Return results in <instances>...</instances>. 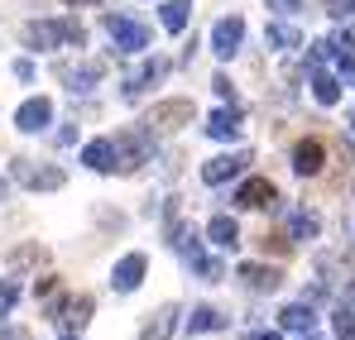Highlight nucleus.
<instances>
[{"instance_id": "obj_1", "label": "nucleus", "mask_w": 355, "mask_h": 340, "mask_svg": "<svg viewBox=\"0 0 355 340\" xmlns=\"http://www.w3.org/2000/svg\"><path fill=\"white\" fill-rule=\"evenodd\" d=\"M168 244H173V254L202 278V283H221L226 278V269H221V259H207V249H202V235L192 226H182V221H173L168 216Z\"/></svg>"}, {"instance_id": "obj_2", "label": "nucleus", "mask_w": 355, "mask_h": 340, "mask_svg": "<svg viewBox=\"0 0 355 340\" xmlns=\"http://www.w3.org/2000/svg\"><path fill=\"white\" fill-rule=\"evenodd\" d=\"M87 48V29L77 24V19H34V24H24V48H34V53H49V48Z\"/></svg>"}, {"instance_id": "obj_3", "label": "nucleus", "mask_w": 355, "mask_h": 340, "mask_svg": "<svg viewBox=\"0 0 355 340\" xmlns=\"http://www.w3.org/2000/svg\"><path fill=\"white\" fill-rule=\"evenodd\" d=\"M111 149H116V172H139L154 159V129L130 125V129H120L116 139H111Z\"/></svg>"}, {"instance_id": "obj_4", "label": "nucleus", "mask_w": 355, "mask_h": 340, "mask_svg": "<svg viewBox=\"0 0 355 340\" xmlns=\"http://www.w3.org/2000/svg\"><path fill=\"white\" fill-rule=\"evenodd\" d=\"M10 177L29 192H58L67 182V172L53 168V163H39V159H10Z\"/></svg>"}, {"instance_id": "obj_5", "label": "nucleus", "mask_w": 355, "mask_h": 340, "mask_svg": "<svg viewBox=\"0 0 355 340\" xmlns=\"http://www.w3.org/2000/svg\"><path fill=\"white\" fill-rule=\"evenodd\" d=\"M106 34H111L116 53H144L149 48V29L135 24V19H125V15H106Z\"/></svg>"}, {"instance_id": "obj_6", "label": "nucleus", "mask_w": 355, "mask_h": 340, "mask_svg": "<svg viewBox=\"0 0 355 340\" xmlns=\"http://www.w3.org/2000/svg\"><path fill=\"white\" fill-rule=\"evenodd\" d=\"M92 297L82 292V297H62V302H53V312H49V321H58L62 326V336H77L87 321H92Z\"/></svg>"}, {"instance_id": "obj_7", "label": "nucleus", "mask_w": 355, "mask_h": 340, "mask_svg": "<svg viewBox=\"0 0 355 340\" xmlns=\"http://www.w3.org/2000/svg\"><path fill=\"white\" fill-rule=\"evenodd\" d=\"M240 44H245V19H240V15H226V19H216V24H211V53L221 57V62H226V57H236Z\"/></svg>"}, {"instance_id": "obj_8", "label": "nucleus", "mask_w": 355, "mask_h": 340, "mask_svg": "<svg viewBox=\"0 0 355 340\" xmlns=\"http://www.w3.org/2000/svg\"><path fill=\"white\" fill-rule=\"evenodd\" d=\"M101 77H106V62H96V57H92V62H77V67H72V62H62V67H58V82L72 91V96H77V91L87 96Z\"/></svg>"}, {"instance_id": "obj_9", "label": "nucleus", "mask_w": 355, "mask_h": 340, "mask_svg": "<svg viewBox=\"0 0 355 340\" xmlns=\"http://www.w3.org/2000/svg\"><path fill=\"white\" fill-rule=\"evenodd\" d=\"M245 168H250V154H245V149H240V154H221V159H207V163H202V182H207V187H221V182L240 177Z\"/></svg>"}, {"instance_id": "obj_10", "label": "nucleus", "mask_w": 355, "mask_h": 340, "mask_svg": "<svg viewBox=\"0 0 355 340\" xmlns=\"http://www.w3.org/2000/svg\"><path fill=\"white\" fill-rule=\"evenodd\" d=\"M53 125V101L49 96H29L19 111H15V129H24V134H39V129H49Z\"/></svg>"}, {"instance_id": "obj_11", "label": "nucleus", "mask_w": 355, "mask_h": 340, "mask_svg": "<svg viewBox=\"0 0 355 340\" xmlns=\"http://www.w3.org/2000/svg\"><path fill=\"white\" fill-rule=\"evenodd\" d=\"M192 101H159L154 111H149V125L144 129H182V125H192Z\"/></svg>"}, {"instance_id": "obj_12", "label": "nucleus", "mask_w": 355, "mask_h": 340, "mask_svg": "<svg viewBox=\"0 0 355 340\" xmlns=\"http://www.w3.org/2000/svg\"><path fill=\"white\" fill-rule=\"evenodd\" d=\"M231 202H236L240 211H259V206H269V202H274V182H269V177H245Z\"/></svg>"}, {"instance_id": "obj_13", "label": "nucleus", "mask_w": 355, "mask_h": 340, "mask_svg": "<svg viewBox=\"0 0 355 340\" xmlns=\"http://www.w3.org/2000/svg\"><path fill=\"white\" fill-rule=\"evenodd\" d=\"M168 77V62L164 57H144L135 72H125V96H139L144 87H154V82H164Z\"/></svg>"}, {"instance_id": "obj_14", "label": "nucleus", "mask_w": 355, "mask_h": 340, "mask_svg": "<svg viewBox=\"0 0 355 340\" xmlns=\"http://www.w3.org/2000/svg\"><path fill=\"white\" fill-rule=\"evenodd\" d=\"M236 278L250 287V292H279V283H284V274L269 269V264H240Z\"/></svg>"}, {"instance_id": "obj_15", "label": "nucleus", "mask_w": 355, "mask_h": 340, "mask_svg": "<svg viewBox=\"0 0 355 340\" xmlns=\"http://www.w3.org/2000/svg\"><path fill=\"white\" fill-rule=\"evenodd\" d=\"M207 134H211V139H240V134H245V115H240L236 106L211 111L207 115Z\"/></svg>"}, {"instance_id": "obj_16", "label": "nucleus", "mask_w": 355, "mask_h": 340, "mask_svg": "<svg viewBox=\"0 0 355 340\" xmlns=\"http://www.w3.org/2000/svg\"><path fill=\"white\" fill-rule=\"evenodd\" d=\"M144 269H149L144 254H125L116 264V274H111V287H116V292H135V287L144 283Z\"/></svg>"}, {"instance_id": "obj_17", "label": "nucleus", "mask_w": 355, "mask_h": 340, "mask_svg": "<svg viewBox=\"0 0 355 340\" xmlns=\"http://www.w3.org/2000/svg\"><path fill=\"white\" fill-rule=\"evenodd\" d=\"M322 159H327L322 139H302V144L293 149V172L297 177H317V172H322Z\"/></svg>"}, {"instance_id": "obj_18", "label": "nucleus", "mask_w": 355, "mask_h": 340, "mask_svg": "<svg viewBox=\"0 0 355 340\" xmlns=\"http://www.w3.org/2000/svg\"><path fill=\"white\" fill-rule=\"evenodd\" d=\"M322 235V221L312 211H288V244H312Z\"/></svg>"}, {"instance_id": "obj_19", "label": "nucleus", "mask_w": 355, "mask_h": 340, "mask_svg": "<svg viewBox=\"0 0 355 340\" xmlns=\"http://www.w3.org/2000/svg\"><path fill=\"white\" fill-rule=\"evenodd\" d=\"M231 326V316L221 312V307H192V316H187V331L192 336H202V331H226Z\"/></svg>"}, {"instance_id": "obj_20", "label": "nucleus", "mask_w": 355, "mask_h": 340, "mask_svg": "<svg viewBox=\"0 0 355 340\" xmlns=\"http://www.w3.org/2000/svg\"><path fill=\"white\" fill-rule=\"evenodd\" d=\"M173 326H178V307L168 302V307H159L149 321H144V331H139V340H168L173 336Z\"/></svg>"}, {"instance_id": "obj_21", "label": "nucleus", "mask_w": 355, "mask_h": 340, "mask_svg": "<svg viewBox=\"0 0 355 340\" xmlns=\"http://www.w3.org/2000/svg\"><path fill=\"white\" fill-rule=\"evenodd\" d=\"M82 163L92 172H116V149H111V139H92V144L82 149Z\"/></svg>"}, {"instance_id": "obj_22", "label": "nucleus", "mask_w": 355, "mask_h": 340, "mask_svg": "<svg viewBox=\"0 0 355 340\" xmlns=\"http://www.w3.org/2000/svg\"><path fill=\"white\" fill-rule=\"evenodd\" d=\"M207 240L216 244V249H240V226L231 216H211V226H207Z\"/></svg>"}, {"instance_id": "obj_23", "label": "nucleus", "mask_w": 355, "mask_h": 340, "mask_svg": "<svg viewBox=\"0 0 355 340\" xmlns=\"http://www.w3.org/2000/svg\"><path fill=\"white\" fill-rule=\"evenodd\" d=\"M279 321H284V331H312L317 326V312H312V302H288L279 312Z\"/></svg>"}, {"instance_id": "obj_24", "label": "nucleus", "mask_w": 355, "mask_h": 340, "mask_svg": "<svg viewBox=\"0 0 355 340\" xmlns=\"http://www.w3.org/2000/svg\"><path fill=\"white\" fill-rule=\"evenodd\" d=\"M312 96H317V106H336V101H341V77L312 67Z\"/></svg>"}, {"instance_id": "obj_25", "label": "nucleus", "mask_w": 355, "mask_h": 340, "mask_svg": "<svg viewBox=\"0 0 355 340\" xmlns=\"http://www.w3.org/2000/svg\"><path fill=\"white\" fill-rule=\"evenodd\" d=\"M159 19H164V29H168V34H182V29H187V19H192V0H164Z\"/></svg>"}, {"instance_id": "obj_26", "label": "nucleus", "mask_w": 355, "mask_h": 340, "mask_svg": "<svg viewBox=\"0 0 355 340\" xmlns=\"http://www.w3.org/2000/svg\"><path fill=\"white\" fill-rule=\"evenodd\" d=\"M264 44H269V48H279V53H288V48L302 44V34H297L293 24H284V19H279V24H269V29H264Z\"/></svg>"}, {"instance_id": "obj_27", "label": "nucleus", "mask_w": 355, "mask_h": 340, "mask_svg": "<svg viewBox=\"0 0 355 340\" xmlns=\"http://www.w3.org/2000/svg\"><path fill=\"white\" fill-rule=\"evenodd\" d=\"M331 331H336V340H355V307H341L331 316Z\"/></svg>"}, {"instance_id": "obj_28", "label": "nucleus", "mask_w": 355, "mask_h": 340, "mask_svg": "<svg viewBox=\"0 0 355 340\" xmlns=\"http://www.w3.org/2000/svg\"><path fill=\"white\" fill-rule=\"evenodd\" d=\"M15 302H19V283L15 278H0V316L15 312Z\"/></svg>"}, {"instance_id": "obj_29", "label": "nucleus", "mask_w": 355, "mask_h": 340, "mask_svg": "<svg viewBox=\"0 0 355 340\" xmlns=\"http://www.w3.org/2000/svg\"><path fill=\"white\" fill-rule=\"evenodd\" d=\"M331 48H336L331 39H317V44H312V53H307V62H312V67H327V62H331Z\"/></svg>"}, {"instance_id": "obj_30", "label": "nucleus", "mask_w": 355, "mask_h": 340, "mask_svg": "<svg viewBox=\"0 0 355 340\" xmlns=\"http://www.w3.org/2000/svg\"><path fill=\"white\" fill-rule=\"evenodd\" d=\"M327 15H331V19H351L355 0H327Z\"/></svg>"}, {"instance_id": "obj_31", "label": "nucleus", "mask_w": 355, "mask_h": 340, "mask_svg": "<svg viewBox=\"0 0 355 340\" xmlns=\"http://www.w3.org/2000/svg\"><path fill=\"white\" fill-rule=\"evenodd\" d=\"M211 91H216V96H226V101L236 96V91H231V77H226V72H216V77H211Z\"/></svg>"}, {"instance_id": "obj_32", "label": "nucleus", "mask_w": 355, "mask_h": 340, "mask_svg": "<svg viewBox=\"0 0 355 340\" xmlns=\"http://www.w3.org/2000/svg\"><path fill=\"white\" fill-rule=\"evenodd\" d=\"M307 0H269V10H279V15H297Z\"/></svg>"}, {"instance_id": "obj_33", "label": "nucleus", "mask_w": 355, "mask_h": 340, "mask_svg": "<svg viewBox=\"0 0 355 340\" xmlns=\"http://www.w3.org/2000/svg\"><path fill=\"white\" fill-rule=\"evenodd\" d=\"M15 77H19V82H34V62L19 57V62H15Z\"/></svg>"}, {"instance_id": "obj_34", "label": "nucleus", "mask_w": 355, "mask_h": 340, "mask_svg": "<svg viewBox=\"0 0 355 340\" xmlns=\"http://www.w3.org/2000/svg\"><path fill=\"white\" fill-rule=\"evenodd\" d=\"M0 340H34L24 326H0Z\"/></svg>"}, {"instance_id": "obj_35", "label": "nucleus", "mask_w": 355, "mask_h": 340, "mask_svg": "<svg viewBox=\"0 0 355 340\" xmlns=\"http://www.w3.org/2000/svg\"><path fill=\"white\" fill-rule=\"evenodd\" d=\"M336 44H355V15L346 19V29H341V39H336Z\"/></svg>"}, {"instance_id": "obj_36", "label": "nucleus", "mask_w": 355, "mask_h": 340, "mask_svg": "<svg viewBox=\"0 0 355 340\" xmlns=\"http://www.w3.org/2000/svg\"><path fill=\"white\" fill-rule=\"evenodd\" d=\"M250 340H284V336H279V331H254Z\"/></svg>"}, {"instance_id": "obj_37", "label": "nucleus", "mask_w": 355, "mask_h": 340, "mask_svg": "<svg viewBox=\"0 0 355 340\" xmlns=\"http://www.w3.org/2000/svg\"><path fill=\"white\" fill-rule=\"evenodd\" d=\"M346 302H355V278H351V283H346Z\"/></svg>"}, {"instance_id": "obj_38", "label": "nucleus", "mask_w": 355, "mask_h": 340, "mask_svg": "<svg viewBox=\"0 0 355 340\" xmlns=\"http://www.w3.org/2000/svg\"><path fill=\"white\" fill-rule=\"evenodd\" d=\"M62 5H101V0H62Z\"/></svg>"}, {"instance_id": "obj_39", "label": "nucleus", "mask_w": 355, "mask_h": 340, "mask_svg": "<svg viewBox=\"0 0 355 340\" xmlns=\"http://www.w3.org/2000/svg\"><path fill=\"white\" fill-rule=\"evenodd\" d=\"M5 192H10V182H5V177H0V202H5Z\"/></svg>"}, {"instance_id": "obj_40", "label": "nucleus", "mask_w": 355, "mask_h": 340, "mask_svg": "<svg viewBox=\"0 0 355 340\" xmlns=\"http://www.w3.org/2000/svg\"><path fill=\"white\" fill-rule=\"evenodd\" d=\"M297 340H317V336H312V331H297Z\"/></svg>"}, {"instance_id": "obj_41", "label": "nucleus", "mask_w": 355, "mask_h": 340, "mask_svg": "<svg viewBox=\"0 0 355 340\" xmlns=\"http://www.w3.org/2000/svg\"><path fill=\"white\" fill-rule=\"evenodd\" d=\"M58 340H77V336H58Z\"/></svg>"}, {"instance_id": "obj_42", "label": "nucleus", "mask_w": 355, "mask_h": 340, "mask_svg": "<svg viewBox=\"0 0 355 340\" xmlns=\"http://www.w3.org/2000/svg\"><path fill=\"white\" fill-rule=\"evenodd\" d=\"M351 125H355V115H351Z\"/></svg>"}]
</instances>
